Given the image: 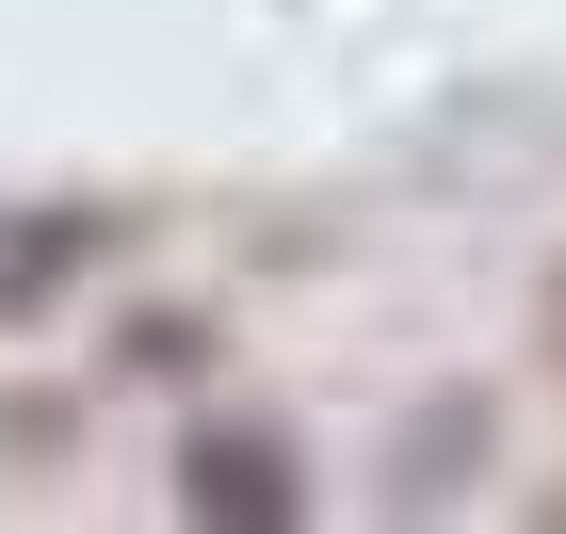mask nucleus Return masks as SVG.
I'll use <instances>...</instances> for the list:
<instances>
[{
	"label": "nucleus",
	"mask_w": 566,
	"mask_h": 534,
	"mask_svg": "<svg viewBox=\"0 0 566 534\" xmlns=\"http://www.w3.org/2000/svg\"><path fill=\"white\" fill-rule=\"evenodd\" d=\"M195 519H292V453L211 438V453H195Z\"/></svg>",
	"instance_id": "nucleus-1"
}]
</instances>
